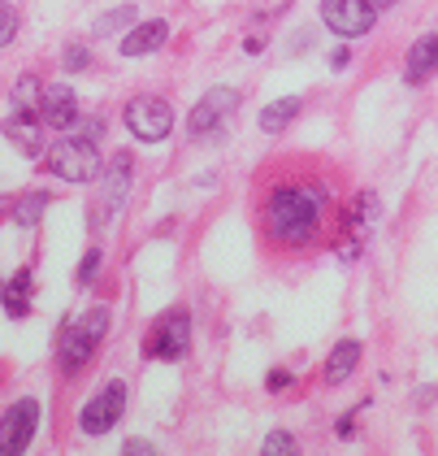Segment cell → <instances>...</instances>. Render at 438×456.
<instances>
[{
  "mask_svg": "<svg viewBox=\"0 0 438 456\" xmlns=\"http://www.w3.org/2000/svg\"><path fill=\"white\" fill-rule=\"evenodd\" d=\"M101 265H104V252L101 248H87L83 252V265H78V287H92L101 279Z\"/></svg>",
  "mask_w": 438,
  "mask_h": 456,
  "instance_id": "cell-22",
  "label": "cell"
},
{
  "mask_svg": "<svg viewBox=\"0 0 438 456\" xmlns=\"http://www.w3.org/2000/svg\"><path fill=\"white\" fill-rule=\"evenodd\" d=\"M361 409H365V404H356L352 413L338 418V439H356V413H361Z\"/></svg>",
  "mask_w": 438,
  "mask_h": 456,
  "instance_id": "cell-26",
  "label": "cell"
},
{
  "mask_svg": "<svg viewBox=\"0 0 438 456\" xmlns=\"http://www.w3.org/2000/svg\"><path fill=\"white\" fill-rule=\"evenodd\" d=\"M239 101H243V92L239 87H208L200 101L191 105V118H187V131H191V140H217L222 131H226V122L235 118Z\"/></svg>",
  "mask_w": 438,
  "mask_h": 456,
  "instance_id": "cell-6",
  "label": "cell"
},
{
  "mask_svg": "<svg viewBox=\"0 0 438 456\" xmlns=\"http://www.w3.org/2000/svg\"><path fill=\"white\" fill-rule=\"evenodd\" d=\"M31 296H35V274L31 270H18L13 279L4 282V291H0V309L9 322H22V317H31Z\"/></svg>",
  "mask_w": 438,
  "mask_h": 456,
  "instance_id": "cell-15",
  "label": "cell"
},
{
  "mask_svg": "<svg viewBox=\"0 0 438 456\" xmlns=\"http://www.w3.org/2000/svg\"><path fill=\"white\" fill-rule=\"evenodd\" d=\"M361 356H365V348H361V339H338L335 348H330V356H326V370H321V379H326L330 387L347 383V379L356 374Z\"/></svg>",
  "mask_w": 438,
  "mask_h": 456,
  "instance_id": "cell-16",
  "label": "cell"
},
{
  "mask_svg": "<svg viewBox=\"0 0 438 456\" xmlns=\"http://www.w3.org/2000/svg\"><path fill=\"white\" fill-rule=\"evenodd\" d=\"M335 205V187L326 178H278L261 200V235L273 252H304L321 240L326 213Z\"/></svg>",
  "mask_w": 438,
  "mask_h": 456,
  "instance_id": "cell-1",
  "label": "cell"
},
{
  "mask_svg": "<svg viewBox=\"0 0 438 456\" xmlns=\"http://www.w3.org/2000/svg\"><path fill=\"white\" fill-rule=\"evenodd\" d=\"M0 291H4V282H0Z\"/></svg>",
  "mask_w": 438,
  "mask_h": 456,
  "instance_id": "cell-31",
  "label": "cell"
},
{
  "mask_svg": "<svg viewBox=\"0 0 438 456\" xmlns=\"http://www.w3.org/2000/svg\"><path fill=\"white\" fill-rule=\"evenodd\" d=\"M44 166L61 178V183H96L104 170L101 148H96V140H87V135H66V140H57L48 152H44Z\"/></svg>",
  "mask_w": 438,
  "mask_h": 456,
  "instance_id": "cell-3",
  "label": "cell"
},
{
  "mask_svg": "<svg viewBox=\"0 0 438 456\" xmlns=\"http://www.w3.org/2000/svg\"><path fill=\"white\" fill-rule=\"evenodd\" d=\"M48 191H39V187H31V191H22V200L13 205V226L18 231H35L39 226V217H44V209H48Z\"/></svg>",
  "mask_w": 438,
  "mask_h": 456,
  "instance_id": "cell-18",
  "label": "cell"
},
{
  "mask_svg": "<svg viewBox=\"0 0 438 456\" xmlns=\"http://www.w3.org/2000/svg\"><path fill=\"white\" fill-rule=\"evenodd\" d=\"M122 452H131V456H152L157 448H152L148 439H126V444H122Z\"/></svg>",
  "mask_w": 438,
  "mask_h": 456,
  "instance_id": "cell-27",
  "label": "cell"
},
{
  "mask_svg": "<svg viewBox=\"0 0 438 456\" xmlns=\"http://www.w3.org/2000/svg\"><path fill=\"white\" fill-rule=\"evenodd\" d=\"M0 131H4V140L13 143L22 157H44L48 152V143H44V118H39V109H13L4 122H0Z\"/></svg>",
  "mask_w": 438,
  "mask_h": 456,
  "instance_id": "cell-11",
  "label": "cell"
},
{
  "mask_svg": "<svg viewBox=\"0 0 438 456\" xmlns=\"http://www.w3.org/2000/svg\"><path fill=\"white\" fill-rule=\"evenodd\" d=\"M438 74V31L412 39V48L404 53V83L408 87H421Z\"/></svg>",
  "mask_w": 438,
  "mask_h": 456,
  "instance_id": "cell-13",
  "label": "cell"
},
{
  "mask_svg": "<svg viewBox=\"0 0 438 456\" xmlns=\"http://www.w3.org/2000/svg\"><path fill=\"white\" fill-rule=\"evenodd\" d=\"M191 352V314L182 305H174L152 322L148 339H143V356L148 361H182Z\"/></svg>",
  "mask_w": 438,
  "mask_h": 456,
  "instance_id": "cell-5",
  "label": "cell"
},
{
  "mask_svg": "<svg viewBox=\"0 0 438 456\" xmlns=\"http://www.w3.org/2000/svg\"><path fill=\"white\" fill-rule=\"evenodd\" d=\"M135 4H113V9H109V13H104L101 22H96V27H92V36L101 39V36H113V31H122V27H135Z\"/></svg>",
  "mask_w": 438,
  "mask_h": 456,
  "instance_id": "cell-19",
  "label": "cell"
},
{
  "mask_svg": "<svg viewBox=\"0 0 438 456\" xmlns=\"http://www.w3.org/2000/svg\"><path fill=\"white\" fill-rule=\"evenodd\" d=\"M300 109H304V101L300 96H282V101H270V105L261 109V131L265 135H282L296 118H300Z\"/></svg>",
  "mask_w": 438,
  "mask_h": 456,
  "instance_id": "cell-17",
  "label": "cell"
},
{
  "mask_svg": "<svg viewBox=\"0 0 438 456\" xmlns=\"http://www.w3.org/2000/svg\"><path fill=\"white\" fill-rule=\"evenodd\" d=\"M35 430H39V400L31 395L13 400L0 418V456H22L31 448Z\"/></svg>",
  "mask_w": 438,
  "mask_h": 456,
  "instance_id": "cell-9",
  "label": "cell"
},
{
  "mask_svg": "<svg viewBox=\"0 0 438 456\" xmlns=\"http://www.w3.org/2000/svg\"><path fill=\"white\" fill-rule=\"evenodd\" d=\"M13 109H39V96H44V83L35 78V74H22L18 83H13Z\"/></svg>",
  "mask_w": 438,
  "mask_h": 456,
  "instance_id": "cell-20",
  "label": "cell"
},
{
  "mask_svg": "<svg viewBox=\"0 0 438 456\" xmlns=\"http://www.w3.org/2000/svg\"><path fill=\"white\" fill-rule=\"evenodd\" d=\"M18 27H22L18 9H13L9 0H0V48H9V44L18 39Z\"/></svg>",
  "mask_w": 438,
  "mask_h": 456,
  "instance_id": "cell-21",
  "label": "cell"
},
{
  "mask_svg": "<svg viewBox=\"0 0 438 456\" xmlns=\"http://www.w3.org/2000/svg\"><path fill=\"white\" fill-rule=\"evenodd\" d=\"M126 400H131L126 379H109V383L78 409V435H83V439H101V435H109V430L122 421V413H126Z\"/></svg>",
  "mask_w": 438,
  "mask_h": 456,
  "instance_id": "cell-4",
  "label": "cell"
},
{
  "mask_svg": "<svg viewBox=\"0 0 438 456\" xmlns=\"http://www.w3.org/2000/svg\"><path fill=\"white\" fill-rule=\"evenodd\" d=\"M131 183H135V161H131V152H113L101 170V200H96V222H101V226H109L118 213L126 209Z\"/></svg>",
  "mask_w": 438,
  "mask_h": 456,
  "instance_id": "cell-7",
  "label": "cell"
},
{
  "mask_svg": "<svg viewBox=\"0 0 438 456\" xmlns=\"http://www.w3.org/2000/svg\"><path fill=\"white\" fill-rule=\"evenodd\" d=\"M126 131L139 143H161L174 135V105L166 96H135L126 105Z\"/></svg>",
  "mask_w": 438,
  "mask_h": 456,
  "instance_id": "cell-8",
  "label": "cell"
},
{
  "mask_svg": "<svg viewBox=\"0 0 438 456\" xmlns=\"http://www.w3.org/2000/svg\"><path fill=\"white\" fill-rule=\"evenodd\" d=\"M291 383H296V370H270V379H265L270 391H287Z\"/></svg>",
  "mask_w": 438,
  "mask_h": 456,
  "instance_id": "cell-25",
  "label": "cell"
},
{
  "mask_svg": "<svg viewBox=\"0 0 438 456\" xmlns=\"http://www.w3.org/2000/svg\"><path fill=\"white\" fill-rule=\"evenodd\" d=\"M169 39V22L166 18H148V22H135L126 36H122V57H131V61H139V57H152V53H161Z\"/></svg>",
  "mask_w": 438,
  "mask_h": 456,
  "instance_id": "cell-14",
  "label": "cell"
},
{
  "mask_svg": "<svg viewBox=\"0 0 438 456\" xmlns=\"http://www.w3.org/2000/svg\"><path fill=\"white\" fill-rule=\"evenodd\" d=\"M61 66H66L69 74H83L87 66H92V53H87V44H69L66 53H61Z\"/></svg>",
  "mask_w": 438,
  "mask_h": 456,
  "instance_id": "cell-24",
  "label": "cell"
},
{
  "mask_svg": "<svg viewBox=\"0 0 438 456\" xmlns=\"http://www.w3.org/2000/svg\"><path fill=\"white\" fill-rule=\"evenodd\" d=\"M373 9H377V13H382V9H391V4H395V0H369Z\"/></svg>",
  "mask_w": 438,
  "mask_h": 456,
  "instance_id": "cell-30",
  "label": "cell"
},
{
  "mask_svg": "<svg viewBox=\"0 0 438 456\" xmlns=\"http://www.w3.org/2000/svg\"><path fill=\"white\" fill-rule=\"evenodd\" d=\"M39 118H44L48 131H69V126H78L83 118H78V96H74V87H69V83H48L44 96H39Z\"/></svg>",
  "mask_w": 438,
  "mask_h": 456,
  "instance_id": "cell-12",
  "label": "cell"
},
{
  "mask_svg": "<svg viewBox=\"0 0 438 456\" xmlns=\"http://www.w3.org/2000/svg\"><path fill=\"white\" fill-rule=\"evenodd\" d=\"M83 135H87V140H101L104 122H101V118H83Z\"/></svg>",
  "mask_w": 438,
  "mask_h": 456,
  "instance_id": "cell-29",
  "label": "cell"
},
{
  "mask_svg": "<svg viewBox=\"0 0 438 456\" xmlns=\"http://www.w3.org/2000/svg\"><path fill=\"white\" fill-rule=\"evenodd\" d=\"M317 13L338 39H361L377 27V9L369 0H321Z\"/></svg>",
  "mask_w": 438,
  "mask_h": 456,
  "instance_id": "cell-10",
  "label": "cell"
},
{
  "mask_svg": "<svg viewBox=\"0 0 438 456\" xmlns=\"http://www.w3.org/2000/svg\"><path fill=\"white\" fill-rule=\"evenodd\" d=\"M352 66V48H335L330 53V70H347Z\"/></svg>",
  "mask_w": 438,
  "mask_h": 456,
  "instance_id": "cell-28",
  "label": "cell"
},
{
  "mask_svg": "<svg viewBox=\"0 0 438 456\" xmlns=\"http://www.w3.org/2000/svg\"><path fill=\"white\" fill-rule=\"evenodd\" d=\"M296 448H300V444H296L291 430H273V435H265V444H261L265 456H287V452H296Z\"/></svg>",
  "mask_w": 438,
  "mask_h": 456,
  "instance_id": "cell-23",
  "label": "cell"
},
{
  "mask_svg": "<svg viewBox=\"0 0 438 456\" xmlns=\"http://www.w3.org/2000/svg\"><path fill=\"white\" fill-rule=\"evenodd\" d=\"M109 322H113L109 305H92V309H83L78 317L66 322V330L57 339V365H61L66 379H78L92 365L96 348H101L104 335H109Z\"/></svg>",
  "mask_w": 438,
  "mask_h": 456,
  "instance_id": "cell-2",
  "label": "cell"
}]
</instances>
